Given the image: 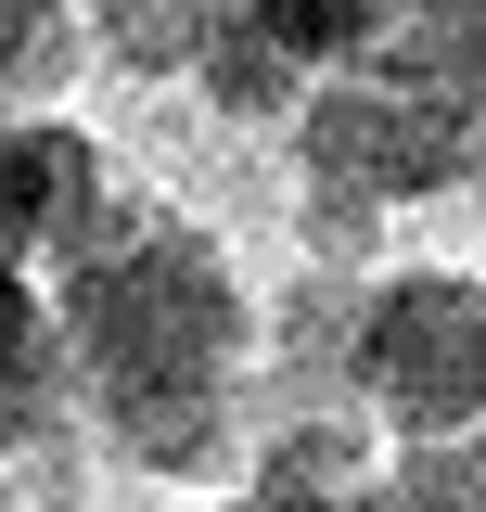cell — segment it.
Wrapping results in <instances>:
<instances>
[{
  "label": "cell",
  "instance_id": "6da1fadb",
  "mask_svg": "<svg viewBox=\"0 0 486 512\" xmlns=\"http://www.w3.org/2000/svg\"><path fill=\"white\" fill-rule=\"evenodd\" d=\"M256 13H269V26H295L307 52H333V39H346V26H359L371 0H256Z\"/></svg>",
  "mask_w": 486,
  "mask_h": 512
}]
</instances>
